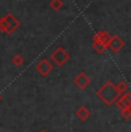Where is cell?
Wrapping results in <instances>:
<instances>
[{
	"label": "cell",
	"mask_w": 131,
	"mask_h": 132,
	"mask_svg": "<svg viewBox=\"0 0 131 132\" xmlns=\"http://www.w3.org/2000/svg\"><path fill=\"white\" fill-rule=\"evenodd\" d=\"M124 46H125V42L121 37L115 36V35L114 36L112 35V37H110L109 42H108V44H107V48H109V50L114 53L121 52V51L124 48Z\"/></svg>",
	"instance_id": "277c9868"
},
{
	"label": "cell",
	"mask_w": 131,
	"mask_h": 132,
	"mask_svg": "<svg viewBox=\"0 0 131 132\" xmlns=\"http://www.w3.org/2000/svg\"><path fill=\"white\" fill-rule=\"evenodd\" d=\"M120 114H121V116H122V118H124V120H129V118L131 117V107L120 109Z\"/></svg>",
	"instance_id": "5bb4252c"
},
{
	"label": "cell",
	"mask_w": 131,
	"mask_h": 132,
	"mask_svg": "<svg viewBox=\"0 0 131 132\" xmlns=\"http://www.w3.org/2000/svg\"><path fill=\"white\" fill-rule=\"evenodd\" d=\"M72 82H74V84L78 88L84 90V88H86L87 86H90V84H91V78H90L84 71H80L78 75L74 78Z\"/></svg>",
	"instance_id": "8992f818"
},
{
	"label": "cell",
	"mask_w": 131,
	"mask_h": 132,
	"mask_svg": "<svg viewBox=\"0 0 131 132\" xmlns=\"http://www.w3.org/2000/svg\"><path fill=\"white\" fill-rule=\"evenodd\" d=\"M50 7L54 12H58L63 7V0H51L50 1Z\"/></svg>",
	"instance_id": "7c38bea8"
},
{
	"label": "cell",
	"mask_w": 131,
	"mask_h": 132,
	"mask_svg": "<svg viewBox=\"0 0 131 132\" xmlns=\"http://www.w3.org/2000/svg\"><path fill=\"white\" fill-rule=\"evenodd\" d=\"M6 30H7V23H6V20L5 17H0V32H4L6 34Z\"/></svg>",
	"instance_id": "9a60e30c"
},
{
	"label": "cell",
	"mask_w": 131,
	"mask_h": 132,
	"mask_svg": "<svg viewBox=\"0 0 131 132\" xmlns=\"http://www.w3.org/2000/svg\"><path fill=\"white\" fill-rule=\"evenodd\" d=\"M92 48L97 53H99V54H102V53H105V51L107 50V47H106L105 45L102 44V43H100V42H93L92 43Z\"/></svg>",
	"instance_id": "8fae6325"
},
{
	"label": "cell",
	"mask_w": 131,
	"mask_h": 132,
	"mask_svg": "<svg viewBox=\"0 0 131 132\" xmlns=\"http://www.w3.org/2000/svg\"><path fill=\"white\" fill-rule=\"evenodd\" d=\"M70 59V54L62 46L56 47L51 53V61L56 67H63L67 61Z\"/></svg>",
	"instance_id": "7a4b0ae2"
},
{
	"label": "cell",
	"mask_w": 131,
	"mask_h": 132,
	"mask_svg": "<svg viewBox=\"0 0 131 132\" xmlns=\"http://www.w3.org/2000/svg\"><path fill=\"white\" fill-rule=\"evenodd\" d=\"M115 105L118 109H123V108H129L131 107V93L129 91H127L125 93L118 95V98L115 101Z\"/></svg>",
	"instance_id": "52a82bcc"
},
{
	"label": "cell",
	"mask_w": 131,
	"mask_h": 132,
	"mask_svg": "<svg viewBox=\"0 0 131 132\" xmlns=\"http://www.w3.org/2000/svg\"><path fill=\"white\" fill-rule=\"evenodd\" d=\"M75 115H76V117L78 118L79 121L84 122V121H86L87 118H90V116H91V110H90L86 106H80V107L76 109Z\"/></svg>",
	"instance_id": "9c48e42d"
},
{
	"label": "cell",
	"mask_w": 131,
	"mask_h": 132,
	"mask_svg": "<svg viewBox=\"0 0 131 132\" xmlns=\"http://www.w3.org/2000/svg\"><path fill=\"white\" fill-rule=\"evenodd\" d=\"M0 100H1V95H0Z\"/></svg>",
	"instance_id": "e0dca14e"
},
{
	"label": "cell",
	"mask_w": 131,
	"mask_h": 132,
	"mask_svg": "<svg viewBox=\"0 0 131 132\" xmlns=\"http://www.w3.org/2000/svg\"><path fill=\"white\" fill-rule=\"evenodd\" d=\"M53 69H54V64L48 59H42L36 64V71L43 77H47L53 71Z\"/></svg>",
	"instance_id": "3957f363"
},
{
	"label": "cell",
	"mask_w": 131,
	"mask_h": 132,
	"mask_svg": "<svg viewBox=\"0 0 131 132\" xmlns=\"http://www.w3.org/2000/svg\"><path fill=\"white\" fill-rule=\"evenodd\" d=\"M110 37H112V35H109L107 31L100 30V31H98L97 34L92 37V42H100L107 47V44H108V42H109Z\"/></svg>",
	"instance_id": "ba28073f"
},
{
	"label": "cell",
	"mask_w": 131,
	"mask_h": 132,
	"mask_svg": "<svg viewBox=\"0 0 131 132\" xmlns=\"http://www.w3.org/2000/svg\"><path fill=\"white\" fill-rule=\"evenodd\" d=\"M115 88H116L118 94L121 95V94H123V93H125L127 91H129V85H128V83L124 82V80H120V82L115 85Z\"/></svg>",
	"instance_id": "30bf717a"
},
{
	"label": "cell",
	"mask_w": 131,
	"mask_h": 132,
	"mask_svg": "<svg viewBox=\"0 0 131 132\" xmlns=\"http://www.w3.org/2000/svg\"><path fill=\"white\" fill-rule=\"evenodd\" d=\"M39 132H47V131H46V130H45V129H42V130H40Z\"/></svg>",
	"instance_id": "2e32d148"
},
{
	"label": "cell",
	"mask_w": 131,
	"mask_h": 132,
	"mask_svg": "<svg viewBox=\"0 0 131 132\" xmlns=\"http://www.w3.org/2000/svg\"><path fill=\"white\" fill-rule=\"evenodd\" d=\"M95 94L99 98V100L101 101L104 105H106L107 107H110L115 103L116 99L118 98V93L115 88V85L112 82H106L102 86H100L97 91H95Z\"/></svg>",
	"instance_id": "6da1fadb"
},
{
	"label": "cell",
	"mask_w": 131,
	"mask_h": 132,
	"mask_svg": "<svg viewBox=\"0 0 131 132\" xmlns=\"http://www.w3.org/2000/svg\"><path fill=\"white\" fill-rule=\"evenodd\" d=\"M5 20H6V23H7V30H6V34L7 35H12L19 29V27L21 25L20 21L14 16L12 13H8V14L5 15Z\"/></svg>",
	"instance_id": "5b68a950"
},
{
	"label": "cell",
	"mask_w": 131,
	"mask_h": 132,
	"mask_svg": "<svg viewBox=\"0 0 131 132\" xmlns=\"http://www.w3.org/2000/svg\"><path fill=\"white\" fill-rule=\"evenodd\" d=\"M12 63L15 65V67H21L24 63V57L22 56L21 54H15L13 57H12Z\"/></svg>",
	"instance_id": "4fadbf2b"
}]
</instances>
